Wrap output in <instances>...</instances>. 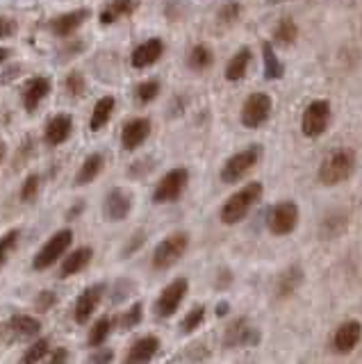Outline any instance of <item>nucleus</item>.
<instances>
[{
    "label": "nucleus",
    "mask_w": 362,
    "mask_h": 364,
    "mask_svg": "<svg viewBox=\"0 0 362 364\" xmlns=\"http://www.w3.org/2000/svg\"><path fill=\"white\" fill-rule=\"evenodd\" d=\"M262 185L260 182H248V185H244L237 193H233V196L223 203L221 208V221L225 225H235L244 221L248 212H251L255 205L260 203V198H262Z\"/></svg>",
    "instance_id": "nucleus-1"
},
{
    "label": "nucleus",
    "mask_w": 362,
    "mask_h": 364,
    "mask_svg": "<svg viewBox=\"0 0 362 364\" xmlns=\"http://www.w3.org/2000/svg\"><path fill=\"white\" fill-rule=\"evenodd\" d=\"M353 171H356V153L351 148H339V151L331 153L321 162L319 182L326 187H335L353 176Z\"/></svg>",
    "instance_id": "nucleus-2"
},
{
    "label": "nucleus",
    "mask_w": 362,
    "mask_h": 364,
    "mask_svg": "<svg viewBox=\"0 0 362 364\" xmlns=\"http://www.w3.org/2000/svg\"><path fill=\"white\" fill-rule=\"evenodd\" d=\"M260 155H262V148L260 146H248L244 151L235 153L228 162L221 168V180L225 185H235V182L244 180L251 171L255 168V164L260 162Z\"/></svg>",
    "instance_id": "nucleus-3"
},
{
    "label": "nucleus",
    "mask_w": 362,
    "mask_h": 364,
    "mask_svg": "<svg viewBox=\"0 0 362 364\" xmlns=\"http://www.w3.org/2000/svg\"><path fill=\"white\" fill-rule=\"evenodd\" d=\"M189 246V237L187 232H174L169 235L166 239H162L160 244H157L155 253H153V267L157 271H166L171 269L176 262L183 259L185 250Z\"/></svg>",
    "instance_id": "nucleus-4"
},
{
    "label": "nucleus",
    "mask_w": 362,
    "mask_h": 364,
    "mask_svg": "<svg viewBox=\"0 0 362 364\" xmlns=\"http://www.w3.org/2000/svg\"><path fill=\"white\" fill-rule=\"evenodd\" d=\"M189 185V171L185 166H176L171 168L169 173L157 182V187L153 191V203L157 205H166V203H174L183 196V191Z\"/></svg>",
    "instance_id": "nucleus-5"
},
{
    "label": "nucleus",
    "mask_w": 362,
    "mask_h": 364,
    "mask_svg": "<svg viewBox=\"0 0 362 364\" xmlns=\"http://www.w3.org/2000/svg\"><path fill=\"white\" fill-rule=\"evenodd\" d=\"M331 123V102L319 98V100H312L308 107L303 112V119H301V132L310 139H316L321 136Z\"/></svg>",
    "instance_id": "nucleus-6"
},
{
    "label": "nucleus",
    "mask_w": 362,
    "mask_h": 364,
    "mask_svg": "<svg viewBox=\"0 0 362 364\" xmlns=\"http://www.w3.org/2000/svg\"><path fill=\"white\" fill-rule=\"evenodd\" d=\"M71 242H73V232L71 230L55 232L48 239V242L43 244V248L39 250V253L35 255V259H32V267H35L37 271H43V269L53 267L60 257H64V253L69 250Z\"/></svg>",
    "instance_id": "nucleus-7"
},
{
    "label": "nucleus",
    "mask_w": 362,
    "mask_h": 364,
    "mask_svg": "<svg viewBox=\"0 0 362 364\" xmlns=\"http://www.w3.org/2000/svg\"><path fill=\"white\" fill-rule=\"evenodd\" d=\"M299 225V205L294 200H280L269 212V230L276 237H285Z\"/></svg>",
    "instance_id": "nucleus-8"
},
{
    "label": "nucleus",
    "mask_w": 362,
    "mask_h": 364,
    "mask_svg": "<svg viewBox=\"0 0 362 364\" xmlns=\"http://www.w3.org/2000/svg\"><path fill=\"white\" fill-rule=\"evenodd\" d=\"M271 107H274V100H271L269 94H262V91L251 94L242 105V123L251 130L260 128V125L269 121Z\"/></svg>",
    "instance_id": "nucleus-9"
},
{
    "label": "nucleus",
    "mask_w": 362,
    "mask_h": 364,
    "mask_svg": "<svg viewBox=\"0 0 362 364\" xmlns=\"http://www.w3.org/2000/svg\"><path fill=\"white\" fill-rule=\"evenodd\" d=\"M187 289H189L187 278H176L174 282H169L164 287V291L160 294V299L155 301V314L162 316V318L174 316L178 312V307L183 305Z\"/></svg>",
    "instance_id": "nucleus-10"
},
{
    "label": "nucleus",
    "mask_w": 362,
    "mask_h": 364,
    "mask_svg": "<svg viewBox=\"0 0 362 364\" xmlns=\"http://www.w3.org/2000/svg\"><path fill=\"white\" fill-rule=\"evenodd\" d=\"M362 339V323L356 321V318H348V321L339 323L335 328L333 335V350L339 353V355H346V353L353 350Z\"/></svg>",
    "instance_id": "nucleus-11"
},
{
    "label": "nucleus",
    "mask_w": 362,
    "mask_h": 364,
    "mask_svg": "<svg viewBox=\"0 0 362 364\" xmlns=\"http://www.w3.org/2000/svg\"><path fill=\"white\" fill-rule=\"evenodd\" d=\"M103 294H105V284H92V287H87L80 294V299L75 301V312H73L78 323H87L92 318L96 307L103 301Z\"/></svg>",
    "instance_id": "nucleus-12"
},
{
    "label": "nucleus",
    "mask_w": 362,
    "mask_h": 364,
    "mask_svg": "<svg viewBox=\"0 0 362 364\" xmlns=\"http://www.w3.org/2000/svg\"><path fill=\"white\" fill-rule=\"evenodd\" d=\"M260 341V335H257V330L248 326L246 318H237L235 323H230V328L225 330V339H223V344L225 346H253Z\"/></svg>",
    "instance_id": "nucleus-13"
},
{
    "label": "nucleus",
    "mask_w": 362,
    "mask_h": 364,
    "mask_svg": "<svg viewBox=\"0 0 362 364\" xmlns=\"http://www.w3.org/2000/svg\"><path fill=\"white\" fill-rule=\"evenodd\" d=\"M149 134H151L149 119H132L121 132V144L126 151H137V148L149 139Z\"/></svg>",
    "instance_id": "nucleus-14"
},
{
    "label": "nucleus",
    "mask_w": 362,
    "mask_h": 364,
    "mask_svg": "<svg viewBox=\"0 0 362 364\" xmlns=\"http://www.w3.org/2000/svg\"><path fill=\"white\" fill-rule=\"evenodd\" d=\"M162 53H164V41L153 37V39L144 41V43L137 46V48H134L130 62H132L134 68H149V66H153L157 60H160Z\"/></svg>",
    "instance_id": "nucleus-15"
},
{
    "label": "nucleus",
    "mask_w": 362,
    "mask_h": 364,
    "mask_svg": "<svg viewBox=\"0 0 362 364\" xmlns=\"http://www.w3.org/2000/svg\"><path fill=\"white\" fill-rule=\"evenodd\" d=\"M132 196L126 189H112L105 198V216L110 221H121L130 214Z\"/></svg>",
    "instance_id": "nucleus-16"
},
{
    "label": "nucleus",
    "mask_w": 362,
    "mask_h": 364,
    "mask_svg": "<svg viewBox=\"0 0 362 364\" xmlns=\"http://www.w3.org/2000/svg\"><path fill=\"white\" fill-rule=\"evenodd\" d=\"M87 18H89V9H75V11H69V14H62L58 18H53L50 30H53V34H58V37L64 39L80 28Z\"/></svg>",
    "instance_id": "nucleus-17"
},
{
    "label": "nucleus",
    "mask_w": 362,
    "mask_h": 364,
    "mask_svg": "<svg viewBox=\"0 0 362 364\" xmlns=\"http://www.w3.org/2000/svg\"><path fill=\"white\" fill-rule=\"evenodd\" d=\"M157 350H160V339L153 337V335L142 337V339H137V341H134V344L130 346L128 355H126V362H128V364L151 362V360L157 355Z\"/></svg>",
    "instance_id": "nucleus-18"
},
{
    "label": "nucleus",
    "mask_w": 362,
    "mask_h": 364,
    "mask_svg": "<svg viewBox=\"0 0 362 364\" xmlns=\"http://www.w3.org/2000/svg\"><path fill=\"white\" fill-rule=\"evenodd\" d=\"M50 94V80L43 77V75H37L32 77L30 82L26 85L23 89V105L28 112H35L39 107V102Z\"/></svg>",
    "instance_id": "nucleus-19"
},
{
    "label": "nucleus",
    "mask_w": 362,
    "mask_h": 364,
    "mask_svg": "<svg viewBox=\"0 0 362 364\" xmlns=\"http://www.w3.org/2000/svg\"><path fill=\"white\" fill-rule=\"evenodd\" d=\"M39 330H41L39 318L30 316V314H16V316H12L7 321V333H9V337H14V339L35 337V335H39Z\"/></svg>",
    "instance_id": "nucleus-20"
},
{
    "label": "nucleus",
    "mask_w": 362,
    "mask_h": 364,
    "mask_svg": "<svg viewBox=\"0 0 362 364\" xmlns=\"http://www.w3.org/2000/svg\"><path fill=\"white\" fill-rule=\"evenodd\" d=\"M71 130H73V119L69 117V114H60V117H55L46 125V134H43V139H46L48 146H60L71 136Z\"/></svg>",
    "instance_id": "nucleus-21"
},
{
    "label": "nucleus",
    "mask_w": 362,
    "mask_h": 364,
    "mask_svg": "<svg viewBox=\"0 0 362 364\" xmlns=\"http://www.w3.org/2000/svg\"><path fill=\"white\" fill-rule=\"evenodd\" d=\"M303 282V269L301 267H289L278 276V284H276V294L278 299H289V296L297 294V289L301 287Z\"/></svg>",
    "instance_id": "nucleus-22"
},
{
    "label": "nucleus",
    "mask_w": 362,
    "mask_h": 364,
    "mask_svg": "<svg viewBox=\"0 0 362 364\" xmlns=\"http://www.w3.org/2000/svg\"><path fill=\"white\" fill-rule=\"evenodd\" d=\"M92 255H94V250L87 246L73 250L71 255H66L64 264H62V278H69V276H75V273L85 271L89 267V262H92Z\"/></svg>",
    "instance_id": "nucleus-23"
},
{
    "label": "nucleus",
    "mask_w": 362,
    "mask_h": 364,
    "mask_svg": "<svg viewBox=\"0 0 362 364\" xmlns=\"http://www.w3.org/2000/svg\"><path fill=\"white\" fill-rule=\"evenodd\" d=\"M251 60H253V53L248 50V48L237 50V53L230 57L228 66H225V80H228V82H240V80L246 75Z\"/></svg>",
    "instance_id": "nucleus-24"
},
{
    "label": "nucleus",
    "mask_w": 362,
    "mask_h": 364,
    "mask_svg": "<svg viewBox=\"0 0 362 364\" xmlns=\"http://www.w3.org/2000/svg\"><path fill=\"white\" fill-rule=\"evenodd\" d=\"M137 7V0H110L105 5V9L100 11V23L103 26H110V23L119 21L121 16H128Z\"/></svg>",
    "instance_id": "nucleus-25"
},
{
    "label": "nucleus",
    "mask_w": 362,
    "mask_h": 364,
    "mask_svg": "<svg viewBox=\"0 0 362 364\" xmlns=\"http://www.w3.org/2000/svg\"><path fill=\"white\" fill-rule=\"evenodd\" d=\"M348 228V216L342 210H333L328 212V216L321 221V237L324 239H335L339 237Z\"/></svg>",
    "instance_id": "nucleus-26"
},
{
    "label": "nucleus",
    "mask_w": 362,
    "mask_h": 364,
    "mask_svg": "<svg viewBox=\"0 0 362 364\" xmlns=\"http://www.w3.org/2000/svg\"><path fill=\"white\" fill-rule=\"evenodd\" d=\"M103 166H105V159L100 153H94L92 157H87L85 164L80 166V171H78V176H75V185L82 187V185H89V182H94L100 171H103Z\"/></svg>",
    "instance_id": "nucleus-27"
},
{
    "label": "nucleus",
    "mask_w": 362,
    "mask_h": 364,
    "mask_svg": "<svg viewBox=\"0 0 362 364\" xmlns=\"http://www.w3.org/2000/svg\"><path fill=\"white\" fill-rule=\"evenodd\" d=\"M262 57H265V77L267 80H280L285 75V66H282V62L276 57L274 46L269 41L262 43Z\"/></svg>",
    "instance_id": "nucleus-28"
},
{
    "label": "nucleus",
    "mask_w": 362,
    "mask_h": 364,
    "mask_svg": "<svg viewBox=\"0 0 362 364\" xmlns=\"http://www.w3.org/2000/svg\"><path fill=\"white\" fill-rule=\"evenodd\" d=\"M112 112H115V98H112V96L100 98V100L96 102L94 112H92V123H89V128H92L94 132H98V130L103 128V125L110 121Z\"/></svg>",
    "instance_id": "nucleus-29"
},
{
    "label": "nucleus",
    "mask_w": 362,
    "mask_h": 364,
    "mask_svg": "<svg viewBox=\"0 0 362 364\" xmlns=\"http://www.w3.org/2000/svg\"><path fill=\"white\" fill-rule=\"evenodd\" d=\"M297 39H299V26L294 23V18H289V16L280 18L274 30V41L280 46H292Z\"/></svg>",
    "instance_id": "nucleus-30"
},
{
    "label": "nucleus",
    "mask_w": 362,
    "mask_h": 364,
    "mask_svg": "<svg viewBox=\"0 0 362 364\" xmlns=\"http://www.w3.org/2000/svg\"><path fill=\"white\" fill-rule=\"evenodd\" d=\"M214 62V53L208 48V46H194V50L189 53V66L194 68V71H206L210 68Z\"/></svg>",
    "instance_id": "nucleus-31"
},
{
    "label": "nucleus",
    "mask_w": 362,
    "mask_h": 364,
    "mask_svg": "<svg viewBox=\"0 0 362 364\" xmlns=\"http://www.w3.org/2000/svg\"><path fill=\"white\" fill-rule=\"evenodd\" d=\"M110 330H112V318L100 316L94 323V328L89 330V346H103V341L107 339Z\"/></svg>",
    "instance_id": "nucleus-32"
},
{
    "label": "nucleus",
    "mask_w": 362,
    "mask_h": 364,
    "mask_svg": "<svg viewBox=\"0 0 362 364\" xmlns=\"http://www.w3.org/2000/svg\"><path fill=\"white\" fill-rule=\"evenodd\" d=\"M142 316H144V305H142V303H134L128 312L119 314L117 323H119V328H123V330H130V328H134V326H139V323H142Z\"/></svg>",
    "instance_id": "nucleus-33"
},
{
    "label": "nucleus",
    "mask_w": 362,
    "mask_h": 364,
    "mask_svg": "<svg viewBox=\"0 0 362 364\" xmlns=\"http://www.w3.org/2000/svg\"><path fill=\"white\" fill-rule=\"evenodd\" d=\"M18 237H21L18 230H9L7 235H3V239H0V267H3L7 262V257L12 255V250L18 244Z\"/></svg>",
    "instance_id": "nucleus-34"
},
{
    "label": "nucleus",
    "mask_w": 362,
    "mask_h": 364,
    "mask_svg": "<svg viewBox=\"0 0 362 364\" xmlns=\"http://www.w3.org/2000/svg\"><path fill=\"white\" fill-rule=\"evenodd\" d=\"M203 318H206V307L203 305H196L194 310H191L187 316H185V321H183V333H194V330L203 323Z\"/></svg>",
    "instance_id": "nucleus-35"
},
{
    "label": "nucleus",
    "mask_w": 362,
    "mask_h": 364,
    "mask_svg": "<svg viewBox=\"0 0 362 364\" xmlns=\"http://www.w3.org/2000/svg\"><path fill=\"white\" fill-rule=\"evenodd\" d=\"M48 350H50L48 339H39V341H35V344L28 348V353L23 355V362H41L43 358L48 355Z\"/></svg>",
    "instance_id": "nucleus-36"
},
{
    "label": "nucleus",
    "mask_w": 362,
    "mask_h": 364,
    "mask_svg": "<svg viewBox=\"0 0 362 364\" xmlns=\"http://www.w3.org/2000/svg\"><path fill=\"white\" fill-rule=\"evenodd\" d=\"M160 94V82H155V80H149V82H142L137 87V100L139 102H151L157 98Z\"/></svg>",
    "instance_id": "nucleus-37"
},
{
    "label": "nucleus",
    "mask_w": 362,
    "mask_h": 364,
    "mask_svg": "<svg viewBox=\"0 0 362 364\" xmlns=\"http://www.w3.org/2000/svg\"><path fill=\"white\" fill-rule=\"evenodd\" d=\"M39 176H28L26 178V182H23V189H21V198H23L26 203H30V200H35V196H37V191H39Z\"/></svg>",
    "instance_id": "nucleus-38"
},
{
    "label": "nucleus",
    "mask_w": 362,
    "mask_h": 364,
    "mask_svg": "<svg viewBox=\"0 0 362 364\" xmlns=\"http://www.w3.org/2000/svg\"><path fill=\"white\" fill-rule=\"evenodd\" d=\"M240 3H235V0H230V3H225L221 9H219V21L221 23H235L237 18H240Z\"/></svg>",
    "instance_id": "nucleus-39"
},
{
    "label": "nucleus",
    "mask_w": 362,
    "mask_h": 364,
    "mask_svg": "<svg viewBox=\"0 0 362 364\" xmlns=\"http://www.w3.org/2000/svg\"><path fill=\"white\" fill-rule=\"evenodd\" d=\"M66 89H69L73 96H80L85 91V77L78 75V73H71L69 77H66Z\"/></svg>",
    "instance_id": "nucleus-40"
},
{
    "label": "nucleus",
    "mask_w": 362,
    "mask_h": 364,
    "mask_svg": "<svg viewBox=\"0 0 362 364\" xmlns=\"http://www.w3.org/2000/svg\"><path fill=\"white\" fill-rule=\"evenodd\" d=\"M16 30V23L14 21H9V18H5V16H0V39L3 37H9Z\"/></svg>",
    "instance_id": "nucleus-41"
},
{
    "label": "nucleus",
    "mask_w": 362,
    "mask_h": 364,
    "mask_svg": "<svg viewBox=\"0 0 362 364\" xmlns=\"http://www.w3.org/2000/svg\"><path fill=\"white\" fill-rule=\"evenodd\" d=\"M53 305H55V294L53 291H41L39 303H37L39 310H46V307H53Z\"/></svg>",
    "instance_id": "nucleus-42"
},
{
    "label": "nucleus",
    "mask_w": 362,
    "mask_h": 364,
    "mask_svg": "<svg viewBox=\"0 0 362 364\" xmlns=\"http://www.w3.org/2000/svg\"><path fill=\"white\" fill-rule=\"evenodd\" d=\"M112 353H96V355H92V362H112Z\"/></svg>",
    "instance_id": "nucleus-43"
},
{
    "label": "nucleus",
    "mask_w": 362,
    "mask_h": 364,
    "mask_svg": "<svg viewBox=\"0 0 362 364\" xmlns=\"http://www.w3.org/2000/svg\"><path fill=\"white\" fill-rule=\"evenodd\" d=\"M66 358H69V353H66V350H58V353H55V355L50 358V362H62V360H66Z\"/></svg>",
    "instance_id": "nucleus-44"
},
{
    "label": "nucleus",
    "mask_w": 362,
    "mask_h": 364,
    "mask_svg": "<svg viewBox=\"0 0 362 364\" xmlns=\"http://www.w3.org/2000/svg\"><path fill=\"white\" fill-rule=\"evenodd\" d=\"M217 314H219V316H225V314H228V303H219V305H217Z\"/></svg>",
    "instance_id": "nucleus-45"
},
{
    "label": "nucleus",
    "mask_w": 362,
    "mask_h": 364,
    "mask_svg": "<svg viewBox=\"0 0 362 364\" xmlns=\"http://www.w3.org/2000/svg\"><path fill=\"white\" fill-rule=\"evenodd\" d=\"M82 210H85V203H78L75 208H73V210L69 212V216H78V214H80Z\"/></svg>",
    "instance_id": "nucleus-46"
},
{
    "label": "nucleus",
    "mask_w": 362,
    "mask_h": 364,
    "mask_svg": "<svg viewBox=\"0 0 362 364\" xmlns=\"http://www.w3.org/2000/svg\"><path fill=\"white\" fill-rule=\"evenodd\" d=\"M7 55H9V50H7V48H0V64H3V62L7 60Z\"/></svg>",
    "instance_id": "nucleus-47"
},
{
    "label": "nucleus",
    "mask_w": 362,
    "mask_h": 364,
    "mask_svg": "<svg viewBox=\"0 0 362 364\" xmlns=\"http://www.w3.org/2000/svg\"><path fill=\"white\" fill-rule=\"evenodd\" d=\"M3 157H5V146L0 144V162H3Z\"/></svg>",
    "instance_id": "nucleus-48"
},
{
    "label": "nucleus",
    "mask_w": 362,
    "mask_h": 364,
    "mask_svg": "<svg viewBox=\"0 0 362 364\" xmlns=\"http://www.w3.org/2000/svg\"><path fill=\"white\" fill-rule=\"evenodd\" d=\"M271 5H278V3H285V0H269Z\"/></svg>",
    "instance_id": "nucleus-49"
}]
</instances>
